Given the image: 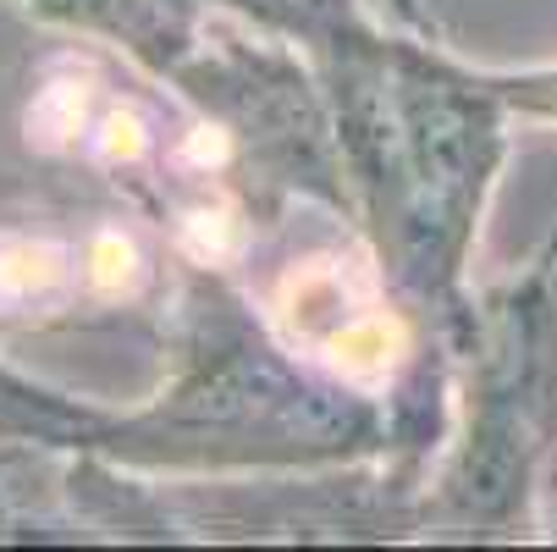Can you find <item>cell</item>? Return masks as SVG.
I'll return each instance as SVG.
<instances>
[{
	"label": "cell",
	"instance_id": "cell-2",
	"mask_svg": "<svg viewBox=\"0 0 557 552\" xmlns=\"http://www.w3.org/2000/svg\"><path fill=\"white\" fill-rule=\"evenodd\" d=\"M61 255L50 244H34V238H7L0 244V298H34L45 287L61 282Z\"/></svg>",
	"mask_w": 557,
	"mask_h": 552
},
{
	"label": "cell",
	"instance_id": "cell-1",
	"mask_svg": "<svg viewBox=\"0 0 557 552\" xmlns=\"http://www.w3.org/2000/svg\"><path fill=\"white\" fill-rule=\"evenodd\" d=\"M332 365L354 381H381L397 354H404V327L386 321V315H364V321H348L343 332H332Z\"/></svg>",
	"mask_w": 557,
	"mask_h": 552
},
{
	"label": "cell",
	"instance_id": "cell-4",
	"mask_svg": "<svg viewBox=\"0 0 557 552\" xmlns=\"http://www.w3.org/2000/svg\"><path fill=\"white\" fill-rule=\"evenodd\" d=\"M89 282L100 293H122L138 282V249L122 238V232H100L95 249H89Z\"/></svg>",
	"mask_w": 557,
	"mask_h": 552
},
{
	"label": "cell",
	"instance_id": "cell-3",
	"mask_svg": "<svg viewBox=\"0 0 557 552\" xmlns=\"http://www.w3.org/2000/svg\"><path fill=\"white\" fill-rule=\"evenodd\" d=\"M348 293H343V271L326 266V260H314L304 271H293L282 282V315L287 321H298V332H314V321H321L326 309H337Z\"/></svg>",
	"mask_w": 557,
	"mask_h": 552
},
{
	"label": "cell",
	"instance_id": "cell-7",
	"mask_svg": "<svg viewBox=\"0 0 557 552\" xmlns=\"http://www.w3.org/2000/svg\"><path fill=\"white\" fill-rule=\"evenodd\" d=\"M188 232H194V244L210 249V255H226V249H232V226H226V216H194Z\"/></svg>",
	"mask_w": 557,
	"mask_h": 552
},
{
	"label": "cell",
	"instance_id": "cell-5",
	"mask_svg": "<svg viewBox=\"0 0 557 552\" xmlns=\"http://www.w3.org/2000/svg\"><path fill=\"white\" fill-rule=\"evenodd\" d=\"M84 100H89L84 84H50L45 100L28 111V127L39 138H61V133H72L77 122H84Z\"/></svg>",
	"mask_w": 557,
	"mask_h": 552
},
{
	"label": "cell",
	"instance_id": "cell-6",
	"mask_svg": "<svg viewBox=\"0 0 557 552\" xmlns=\"http://www.w3.org/2000/svg\"><path fill=\"white\" fill-rule=\"evenodd\" d=\"M144 144L149 138H144V122L133 111H111L100 122V155H106V161H138Z\"/></svg>",
	"mask_w": 557,
	"mask_h": 552
}]
</instances>
